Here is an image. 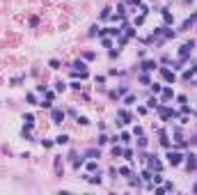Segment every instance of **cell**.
Masks as SVG:
<instances>
[{
    "label": "cell",
    "instance_id": "cell-29",
    "mask_svg": "<svg viewBox=\"0 0 197 195\" xmlns=\"http://www.w3.org/2000/svg\"><path fill=\"white\" fill-rule=\"evenodd\" d=\"M55 89H57V92H64V89H67V85H64L62 80H57V83H55Z\"/></svg>",
    "mask_w": 197,
    "mask_h": 195
},
{
    "label": "cell",
    "instance_id": "cell-17",
    "mask_svg": "<svg viewBox=\"0 0 197 195\" xmlns=\"http://www.w3.org/2000/svg\"><path fill=\"white\" fill-rule=\"evenodd\" d=\"M147 142H149V140H147L145 135H137V147H140V149H145V147H147Z\"/></svg>",
    "mask_w": 197,
    "mask_h": 195
},
{
    "label": "cell",
    "instance_id": "cell-13",
    "mask_svg": "<svg viewBox=\"0 0 197 195\" xmlns=\"http://www.w3.org/2000/svg\"><path fill=\"white\" fill-rule=\"evenodd\" d=\"M161 14H163V18H165V25H170V23H172V14H170V9L163 7V9H161Z\"/></svg>",
    "mask_w": 197,
    "mask_h": 195
},
{
    "label": "cell",
    "instance_id": "cell-35",
    "mask_svg": "<svg viewBox=\"0 0 197 195\" xmlns=\"http://www.w3.org/2000/svg\"><path fill=\"white\" fill-rule=\"evenodd\" d=\"M193 76H195V71H193V69H190V71H183V78H186V80H190Z\"/></svg>",
    "mask_w": 197,
    "mask_h": 195
},
{
    "label": "cell",
    "instance_id": "cell-22",
    "mask_svg": "<svg viewBox=\"0 0 197 195\" xmlns=\"http://www.w3.org/2000/svg\"><path fill=\"white\" fill-rule=\"evenodd\" d=\"M48 67H51V69H60V60H55V57L48 60Z\"/></svg>",
    "mask_w": 197,
    "mask_h": 195
},
{
    "label": "cell",
    "instance_id": "cell-33",
    "mask_svg": "<svg viewBox=\"0 0 197 195\" xmlns=\"http://www.w3.org/2000/svg\"><path fill=\"white\" fill-rule=\"evenodd\" d=\"M119 140H121V142H131V133H121Z\"/></svg>",
    "mask_w": 197,
    "mask_h": 195
},
{
    "label": "cell",
    "instance_id": "cell-34",
    "mask_svg": "<svg viewBox=\"0 0 197 195\" xmlns=\"http://www.w3.org/2000/svg\"><path fill=\"white\" fill-rule=\"evenodd\" d=\"M105 142H110V138H108V135H103V133H101V135H99V145H105Z\"/></svg>",
    "mask_w": 197,
    "mask_h": 195
},
{
    "label": "cell",
    "instance_id": "cell-7",
    "mask_svg": "<svg viewBox=\"0 0 197 195\" xmlns=\"http://www.w3.org/2000/svg\"><path fill=\"white\" fill-rule=\"evenodd\" d=\"M186 159H188V161H186V168H188V172H190V170H195V168H197V156H195V154H188Z\"/></svg>",
    "mask_w": 197,
    "mask_h": 195
},
{
    "label": "cell",
    "instance_id": "cell-31",
    "mask_svg": "<svg viewBox=\"0 0 197 195\" xmlns=\"http://www.w3.org/2000/svg\"><path fill=\"white\" fill-rule=\"evenodd\" d=\"M101 44L105 46V48H110V46H112V39H108V37H103V39H101Z\"/></svg>",
    "mask_w": 197,
    "mask_h": 195
},
{
    "label": "cell",
    "instance_id": "cell-25",
    "mask_svg": "<svg viewBox=\"0 0 197 195\" xmlns=\"http://www.w3.org/2000/svg\"><path fill=\"white\" fill-rule=\"evenodd\" d=\"M140 83H142V85H151V78H149L147 73H142V76H140Z\"/></svg>",
    "mask_w": 197,
    "mask_h": 195
},
{
    "label": "cell",
    "instance_id": "cell-10",
    "mask_svg": "<svg viewBox=\"0 0 197 195\" xmlns=\"http://www.w3.org/2000/svg\"><path fill=\"white\" fill-rule=\"evenodd\" d=\"M197 21V14H193V16L190 18H186V21H183V23H181V30H188L190 25H193V23H195Z\"/></svg>",
    "mask_w": 197,
    "mask_h": 195
},
{
    "label": "cell",
    "instance_id": "cell-5",
    "mask_svg": "<svg viewBox=\"0 0 197 195\" xmlns=\"http://www.w3.org/2000/svg\"><path fill=\"white\" fill-rule=\"evenodd\" d=\"M161 76H163V80H167V83H174V80H177L174 71L167 69V67H161Z\"/></svg>",
    "mask_w": 197,
    "mask_h": 195
},
{
    "label": "cell",
    "instance_id": "cell-28",
    "mask_svg": "<svg viewBox=\"0 0 197 195\" xmlns=\"http://www.w3.org/2000/svg\"><path fill=\"white\" fill-rule=\"evenodd\" d=\"M142 179L145 181H151V170H142Z\"/></svg>",
    "mask_w": 197,
    "mask_h": 195
},
{
    "label": "cell",
    "instance_id": "cell-42",
    "mask_svg": "<svg viewBox=\"0 0 197 195\" xmlns=\"http://www.w3.org/2000/svg\"><path fill=\"white\" fill-rule=\"evenodd\" d=\"M174 138H177V142L181 140V129H174Z\"/></svg>",
    "mask_w": 197,
    "mask_h": 195
},
{
    "label": "cell",
    "instance_id": "cell-19",
    "mask_svg": "<svg viewBox=\"0 0 197 195\" xmlns=\"http://www.w3.org/2000/svg\"><path fill=\"white\" fill-rule=\"evenodd\" d=\"M89 184H101V175H92V177H85Z\"/></svg>",
    "mask_w": 197,
    "mask_h": 195
},
{
    "label": "cell",
    "instance_id": "cell-1",
    "mask_svg": "<svg viewBox=\"0 0 197 195\" xmlns=\"http://www.w3.org/2000/svg\"><path fill=\"white\" fill-rule=\"evenodd\" d=\"M193 48H195V41H193V39L186 41V44L179 48V60H181V62H183V60H188V55L193 53Z\"/></svg>",
    "mask_w": 197,
    "mask_h": 195
},
{
    "label": "cell",
    "instance_id": "cell-21",
    "mask_svg": "<svg viewBox=\"0 0 197 195\" xmlns=\"http://www.w3.org/2000/svg\"><path fill=\"white\" fill-rule=\"evenodd\" d=\"M110 12H112L110 7H105V9H103V12H101V21H105V18H110V16H112Z\"/></svg>",
    "mask_w": 197,
    "mask_h": 195
},
{
    "label": "cell",
    "instance_id": "cell-27",
    "mask_svg": "<svg viewBox=\"0 0 197 195\" xmlns=\"http://www.w3.org/2000/svg\"><path fill=\"white\" fill-rule=\"evenodd\" d=\"M126 161H133V149H124V154H121Z\"/></svg>",
    "mask_w": 197,
    "mask_h": 195
},
{
    "label": "cell",
    "instance_id": "cell-15",
    "mask_svg": "<svg viewBox=\"0 0 197 195\" xmlns=\"http://www.w3.org/2000/svg\"><path fill=\"white\" fill-rule=\"evenodd\" d=\"M62 156H55V172H57V175H60V177H62Z\"/></svg>",
    "mask_w": 197,
    "mask_h": 195
},
{
    "label": "cell",
    "instance_id": "cell-41",
    "mask_svg": "<svg viewBox=\"0 0 197 195\" xmlns=\"http://www.w3.org/2000/svg\"><path fill=\"white\" fill-rule=\"evenodd\" d=\"M28 101H30V103H34V106H39V103H37V99H34V94H28Z\"/></svg>",
    "mask_w": 197,
    "mask_h": 195
},
{
    "label": "cell",
    "instance_id": "cell-37",
    "mask_svg": "<svg viewBox=\"0 0 197 195\" xmlns=\"http://www.w3.org/2000/svg\"><path fill=\"white\" fill-rule=\"evenodd\" d=\"M44 94H46V99H48V101H53V99H55V92H51V89H46Z\"/></svg>",
    "mask_w": 197,
    "mask_h": 195
},
{
    "label": "cell",
    "instance_id": "cell-11",
    "mask_svg": "<svg viewBox=\"0 0 197 195\" xmlns=\"http://www.w3.org/2000/svg\"><path fill=\"white\" fill-rule=\"evenodd\" d=\"M71 67H73V71H87V64L83 62V60H76Z\"/></svg>",
    "mask_w": 197,
    "mask_h": 195
},
{
    "label": "cell",
    "instance_id": "cell-12",
    "mask_svg": "<svg viewBox=\"0 0 197 195\" xmlns=\"http://www.w3.org/2000/svg\"><path fill=\"white\" fill-rule=\"evenodd\" d=\"M161 145H163L165 149H170V147H172V145H170V138H167V133H165V131H161Z\"/></svg>",
    "mask_w": 197,
    "mask_h": 195
},
{
    "label": "cell",
    "instance_id": "cell-38",
    "mask_svg": "<svg viewBox=\"0 0 197 195\" xmlns=\"http://www.w3.org/2000/svg\"><path fill=\"white\" fill-rule=\"evenodd\" d=\"M147 106H149V108H156V106H158V101H156V99L151 97V99H149V101H147Z\"/></svg>",
    "mask_w": 197,
    "mask_h": 195
},
{
    "label": "cell",
    "instance_id": "cell-32",
    "mask_svg": "<svg viewBox=\"0 0 197 195\" xmlns=\"http://www.w3.org/2000/svg\"><path fill=\"white\" fill-rule=\"evenodd\" d=\"M117 172H119L121 177H129V175H131V170H129V168H119V170H117Z\"/></svg>",
    "mask_w": 197,
    "mask_h": 195
},
{
    "label": "cell",
    "instance_id": "cell-40",
    "mask_svg": "<svg viewBox=\"0 0 197 195\" xmlns=\"http://www.w3.org/2000/svg\"><path fill=\"white\" fill-rule=\"evenodd\" d=\"M163 188H165V191H174V184H172V181H165Z\"/></svg>",
    "mask_w": 197,
    "mask_h": 195
},
{
    "label": "cell",
    "instance_id": "cell-39",
    "mask_svg": "<svg viewBox=\"0 0 197 195\" xmlns=\"http://www.w3.org/2000/svg\"><path fill=\"white\" fill-rule=\"evenodd\" d=\"M94 80H96V85H103V83H105V76H96Z\"/></svg>",
    "mask_w": 197,
    "mask_h": 195
},
{
    "label": "cell",
    "instance_id": "cell-26",
    "mask_svg": "<svg viewBox=\"0 0 197 195\" xmlns=\"http://www.w3.org/2000/svg\"><path fill=\"white\" fill-rule=\"evenodd\" d=\"M149 87H151V92H154V94H158V92H161V89H163V85H158V83H151V85H149Z\"/></svg>",
    "mask_w": 197,
    "mask_h": 195
},
{
    "label": "cell",
    "instance_id": "cell-3",
    "mask_svg": "<svg viewBox=\"0 0 197 195\" xmlns=\"http://www.w3.org/2000/svg\"><path fill=\"white\" fill-rule=\"evenodd\" d=\"M156 110H158V115L163 117V119H172V117H179L177 113H174V110H172V108H167V106H161V103L156 106Z\"/></svg>",
    "mask_w": 197,
    "mask_h": 195
},
{
    "label": "cell",
    "instance_id": "cell-24",
    "mask_svg": "<svg viewBox=\"0 0 197 195\" xmlns=\"http://www.w3.org/2000/svg\"><path fill=\"white\" fill-rule=\"evenodd\" d=\"M121 154H124V149H121L119 145H115V147H112V156H121Z\"/></svg>",
    "mask_w": 197,
    "mask_h": 195
},
{
    "label": "cell",
    "instance_id": "cell-8",
    "mask_svg": "<svg viewBox=\"0 0 197 195\" xmlns=\"http://www.w3.org/2000/svg\"><path fill=\"white\" fill-rule=\"evenodd\" d=\"M158 64H156V60H145L142 62V71H154Z\"/></svg>",
    "mask_w": 197,
    "mask_h": 195
},
{
    "label": "cell",
    "instance_id": "cell-14",
    "mask_svg": "<svg viewBox=\"0 0 197 195\" xmlns=\"http://www.w3.org/2000/svg\"><path fill=\"white\" fill-rule=\"evenodd\" d=\"M85 168H87V172H96V170H99V163H96V161H89Z\"/></svg>",
    "mask_w": 197,
    "mask_h": 195
},
{
    "label": "cell",
    "instance_id": "cell-44",
    "mask_svg": "<svg viewBox=\"0 0 197 195\" xmlns=\"http://www.w3.org/2000/svg\"><path fill=\"white\" fill-rule=\"evenodd\" d=\"M23 119H25V122H34V115H32V113H28V115L23 117Z\"/></svg>",
    "mask_w": 197,
    "mask_h": 195
},
{
    "label": "cell",
    "instance_id": "cell-43",
    "mask_svg": "<svg viewBox=\"0 0 197 195\" xmlns=\"http://www.w3.org/2000/svg\"><path fill=\"white\" fill-rule=\"evenodd\" d=\"M154 193H156V195H163V193H165V188H163V186H158V188H154Z\"/></svg>",
    "mask_w": 197,
    "mask_h": 195
},
{
    "label": "cell",
    "instance_id": "cell-18",
    "mask_svg": "<svg viewBox=\"0 0 197 195\" xmlns=\"http://www.w3.org/2000/svg\"><path fill=\"white\" fill-rule=\"evenodd\" d=\"M85 156H87V159H96V156H101V154H99V149H87Z\"/></svg>",
    "mask_w": 197,
    "mask_h": 195
},
{
    "label": "cell",
    "instance_id": "cell-36",
    "mask_svg": "<svg viewBox=\"0 0 197 195\" xmlns=\"http://www.w3.org/2000/svg\"><path fill=\"white\" fill-rule=\"evenodd\" d=\"M181 113H183V115H188V113H193V110H190V106H186V103H181Z\"/></svg>",
    "mask_w": 197,
    "mask_h": 195
},
{
    "label": "cell",
    "instance_id": "cell-30",
    "mask_svg": "<svg viewBox=\"0 0 197 195\" xmlns=\"http://www.w3.org/2000/svg\"><path fill=\"white\" fill-rule=\"evenodd\" d=\"M76 122L80 126H85V124H89V119H87V117H76Z\"/></svg>",
    "mask_w": 197,
    "mask_h": 195
},
{
    "label": "cell",
    "instance_id": "cell-45",
    "mask_svg": "<svg viewBox=\"0 0 197 195\" xmlns=\"http://www.w3.org/2000/svg\"><path fill=\"white\" fill-rule=\"evenodd\" d=\"M193 191H195V193H197V184H195V186H193Z\"/></svg>",
    "mask_w": 197,
    "mask_h": 195
},
{
    "label": "cell",
    "instance_id": "cell-16",
    "mask_svg": "<svg viewBox=\"0 0 197 195\" xmlns=\"http://www.w3.org/2000/svg\"><path fill=\"white\" fill-rule=\"evenodd\" d=\"M55 142H57V145H67V142H69V135H64V133H60V135L55 138Z\"/></svg>",
    "mask_w": 197,
    "mask_h": 195
},
{
    "label": "cell",
    "instance_id": "cell-6",
    "mask_svg": "<svg viewBox=\"0 0 197 195\" xmlns=\"http://www.w3.org/2000/svg\"><path fill=\"white\" fill-rule=\"evenodd\" d=\"M117 117H119V119H121V122H117V124H119V126H124V124H129L131 119H133V115H131L129 110H119V113H117Z\"/></svg>",
    "mask_w": 197,
    "mask_h": 195
},
{
    "label": "cell",
    "instance_id": "cell-4",
    "mask_svg": "<svg viewBox=\"0 0 197 195\" xmlns=\"http://www.w3.org/2000/svg\"><path fill=\"white\" fill-rule=\"evenodd\" d=\"M64 115H67L64 110H60V108H53V110H51V119H53V124H62V122H64Z\"/></svg>",
    "mask_w": 197,
    "mask_h": 195
},
{
    "label": "cell",
    "instance_id": "cell-2",
    "mask_svg": "<svg viewBox=\"0 0 197 195\" xmlns=\"http://www.w3.org/2000/svg\"><path fill=\"white\" fill-rule=\"evenodd\" d=\"M165 159H167V163H170V165H174V168H177V165H181L183 156H181L179 151H174V149L170 147V149H167V156H165Z\"/></svg>",
    "mask_w": 197,
    "mask_h": 195
},
{
    "label": "cell",
    "instance_id": "cell-9",
    "mask_svg": "<svg viewBox=\"0 0 197 195\" xmlns=\"http://www.w3.org/2000/svg\"><path fill=\"white\" fill-rule=\"evenodd\" d=\"M161 94H163V101H170V99H174V92H172V87H163V89H161Z\"/></svg>",
    "mask_w": 197,
    "mask_h": 195
},
{
    "label": "cell",
    "instance_id": "cell-23",
    "mask_svg": "<svg viewBox=\"0 0 197 195\" xmlns=\"http://www.w3.org/2000/svg\"><path fill=\"white\" fill-rule=\"evenodd\" d=\"M124 103H126V106H133V103H135V97H133V94H126Z\"/></svg>",
    "mask_w": 197,
    "mask_h": 195
},
{
    "label": "cell",
    "instance_id": "cell-20",
    "mask_svg": "<svg viewBox=\"0 0 197 195\" xmlns=\"http://www.w3.org/2000/svg\"><path fill=\"white\" fill-rule=\"evenodd\" d=\"M163 35H165V39H174V37H177V32H174V30H167V28H163Z\"/></svg>",
    "mask_w": 197,
    "mask_h": 195
}]
</instances>
